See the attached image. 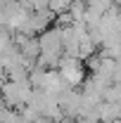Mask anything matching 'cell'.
<instances>
[{
    "mask_svg": "<svg viewBox=\"0 0 121 123\" xmlns=\"http://www.w3.org/2000/svg\"><path fill=\"white\" fill-rule=\"evenodd\" d=\"M57 74H60V78L69 85V88H76V90H78V85L86 80V66H83L81 59L62 57L60 64H57Z\"/></svg>",
    "mask_w": 121,
    "mask_h": 123,
    "instance_id": "cell-1",
    "label": "cell"
},
{
    "mask_svg": "<svg viewBox=\"0 0 121 123\" xmlns=\"http://www.w3.org/2000/svg\"><path fill=\"white\" fill-rule=\"evenodd\" d=\"M38 45H40V52L45 55H60L62 57V36L57 26H50L47 31H43L38 36Z\"/></svg>",
    "mask_w": 121,
    "mask_h": 123,
    "instance_id": "cell-2",
    "label": "cell"
},
{
    "mask_svg": "<svg viewBox=\"0 0 121 123\" xmlns=\"http://www.w3.org/2000/svg\"><path fill=\"white\" fill-rule=\"evenodd\" d=\"M83 14H86V0H74L71 7H69V17H71V21H81Z\"/></svg>",
    "mask_w": 121,
    "mask_h": 123,
    "instance_id": "cell-5",
    "label": "cell"
},
{
    "mask_svg": "<svg viewBox=\"0 0 121 123\" xmlns=\"http://www.w3.org/2000/svg\"><path fill=\"white\" fill-rule=\"evenodd\" d=\"M71 2L74 0H50L47 2V10L52 12V14H64V12H69V7H71Z\"/></svg>",
    "mask_w": 121,
    "mask_h": 123,
    "instance_id": "cell-4",
    "label": "cell"
},
{
    "mask_svg": "<svg viewBox=\"0 0 121 123\" xmlns=\"http://www.w3.org/2000/svg\"><path fill=\"white\" fill-rule=\"evenodd\" d=\"M17 0H0V10H5V7H10V5H14Z\"/></svg>",
    "mask_w": 121,
    "mask_h": 123,
    "instance_id": "cell-7",
    "label": "cell"
},
{
    "mask_svg": "<svg viewBox=\"0 0 121 123\" xmlns=\"http://www.w3.org/2000/svg\"><path fill=\"white\" fill-rule=\"evenodd\" d=\"M19 55L29 62H36L40 55V45H38V38H26V43L19 47Z\"/></svg>",
    "mask_w": 121,
    "mask_h": 123,
    "instance_id": "cell-3",
    "label": "cell"
},
{
    "mask_svg": "<svg viewBox=\"0 0 121 123\" xmlns=\"http://www.w3.org/2000/svg\"><path fill=\"white\" fill-rule=\"evenodd\" d=\"M112 5H114L112 0H86V7H88V10H95L97 14H105Z\"/></svg>",
    "mask_w": 121,
    "mask_h": 123,
    "instance_id": "cell-6",
    "label": "cell"
}]
</instances>
